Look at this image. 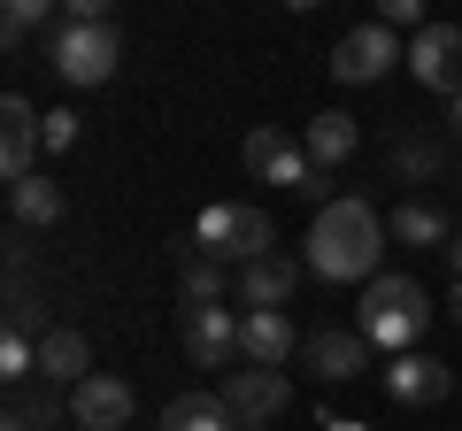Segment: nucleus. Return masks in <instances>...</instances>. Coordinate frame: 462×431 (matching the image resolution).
<instances>
[{"mask_svg": "<svg viewBox=\"0 0 462 431\" xmlns=\"http://www.w3.org/2000/svg\"><path fill=\"white\" fill-rule=\"evenodd\" d=\"M309 270L316 278H331V285H370V278H385V247H393V232H385V216L370 208V200H355V193H339V200H324L316 208V224H309Z\"/></svg>", "mask_w": 462, "mask_h": 431, "instance_id": "1", "label": "nucleus"}, {"mask_svg": "<svg viewBox=\"0 0 462 431\" xmlns=\"http://www.w3.org/2000/svg\"><path fill=\"white\" fill-rule=\"evenodd\" d=\"M424 324H431L424 285H416V278H393V270H385V278H370L363 300H355V332H363L370 347H385V354H416Z\"/></svg>", "mask_w": 462, "mask_h": 431, "instance_id": "2", "label": "nucleus"}, {"mask_svg": "<svg viewBox=\"0 0 462 431\" xmlns=\"http://www.w3.org/2000/svg\"><path fill=\"white\" fill-rule=\"evenodd\" d=\"M278 247V224H270L254 200H216V208H200V224H193V254H208V262H263V254Z\"/></svg>", "mask_w": 462, "mask_h": 431, "instance_id": "3", "label": "nucleus"}, {"mask_svg": "<svg viewBox=\"0 0 462 431\" xmlns=\"http://www.w3.org/2000/svg\"><path fill=\"white\" fill-rule=\"evenodd\" d=\"M239 154H247V170H254L263 185H285V193H309V200H324V193H331V178L309 162V147H300L293 132H278V124L247 132V147H239Z\"/></svg>", "mask_w": 462, "mask_h": 431, "instance_id": "4", "label": "nucleus"}, {"mask_svg": "<svg viewBox=\"0 0 462 431\" xmlns=\"http://www.w3.org/2000/svg\"><path fill=\"white\" fill-rule=\"evenodd\" d=\"M47 62L62 69V85H108L116 62H124V47H116V23H69L47 39Z\"/></svg>", "mask_w": 462, "mask_h": 431, "instance_id": "5", "label": "nucleus"}, {"mask_svg": "<svg viewBox=\"0 0 462 431\" xmlns=\"http://www.w3.org/2000/svg\"><path fill=\"white\" fill-rule=\"evenodd\" d=\"M393 62H409V47H401V32H385V23H355V32L331 47V78L339 85H378Z\"/></svg>", "mask_w": 462, "mask_h": 431, "instance_id": "6", "label": "nucleus"}, {"mask_svg": "<svg viewBox=\"0 0 462 431\" xmlns=\"http://www.w3.org/2000/svg\"><path fill=\"white\" fill-rule=\"evenodd\" d=\"M224 408H231L239 431H263V424H278V416L293 408V378H285V370H231Z\"/></svg>", "mask_w": 462, "mask_h": 431, "instance_id": "7", "label": "nucleus"}, {"mask_svg": "<svg viewBox=\"0 0 462 431\" xmlns=\"http://www.w3.org/2000/svg\"><path fill=\"white\" fill-rule=\"evenodd\" d=\"M409 69L424 93H447L462 100V23H431V32L409 39Z\"/></svg>", "mask_w": 462, "mask_h": 431, "instance_id": "8", "label": "nucleus"}, {"mask_svg": "<svg viewBox=\"0 0 462 431\" xmlns=\"http://www.w3.org/2000/svg\"><path fill=\"white\" fill-rule=\"evenodd\" d=\"M378 378H385V393H393L401 408H439V400L455 393V370H447L439 354H424V347H416V354H393Z\"/></svg>", "mask_w": 462, "mask_h": 431, "instance_id": "9", "label": "nucleus"}, {"mask_svg": "<svg viewBox=\"0 0 462 431\" xmlns=\"http://www.w3.org/2000/svg\"><path fill=\"white\" fill-rule=\"evenodd\" d=\"M178 339H185V362L193 370H231V354H239V316H231V300L224 308H185Z\"/></svg>", "mask_w": 462, "mask_h": 431, "instance_id": "10", "label": "nucleus"}, {"mask_svg": "<svg viewBox=\"0 0 462 431\" xmlns=\"http://www.w3.org/2000/svg\"><path fill=\"white\" fill-rule=\"evenodd\" d=\"M39 124H47V116H39L23 93L0 100V178H8V185L39 178V170H32V162H39Z\"/></svg>", "mask_w": 462, "mask_h": 431, "instance_id": "11", "label": "nucleus"}, {"mask_svg": "<svg viewBox=\"0 0 462 431\" xmlns=\"http://www.w3.org/2000/svg\"><path fill=\"white\" fill-rule=\"evenodd\" d=\"M69 424L78 431H124L132 424V385L108 378V370H93V378L69 393Z\"/></svg>", "mask_w": 462, "mask_h": 431, "instance_id": "12", "label": "nucleus"}, {"mask_svg": "<svg viewBox=\"0 0 462 431\" xmlns=\"http://www.w3.org/2000/svg\"><path fill=\"white\" fill-rule=\"evenodd\" d=\"M300 362H309L324 385H346L355 370H370V339L346 332V324H331V332H309V339H300Z\"/></svg>", "mask_w": 462, "mask_h": 431, "instance_id": "13", "label": "nucleus"}, {"mask_svg": "<svg viewBox=\"0 0 462 431\" xmlns=\"http://www.w3.org/2000/svg\"><path fill=\"white\" fill-rule=\"evenodd\" d=\"M239 362L247 370H285L293 362V324H285V308H247L239 316Z\"/></svg>", "mask_w": 462, "mask_h": 431, "instance_id": "14", "label": "nucleus"}, {"mask_svg": "<svg viewBox=\"0 0 462 431\" xmlns=\"http://www.w3.org/2000/svg\"><path fill=\"white\" fill-rule=\"evenodd\" d=\"M293 285H300V270L285 262V254H263V262H247L231 278V293H239V308H285Z\"/></svg>", "mask_w": 462, "mask_h": 431, "instance_id": "15", "label": "nucleus"}, {"mask_svg": "<svg viewBox=\"0 0 462 431\" xmlns=\"http://www.w3.org/2000/svg\"><path fill=\"white\" fill-rule=\"evenodd\" d=\"M300 147H309V162H316V170L331 178V170H339L346 154L363 147V124H355V116H339V108H324V116H309V132H300Z\"/></svg>", "mask_w": 462, "mask_h": 431, "instance_id": "16", "label": "nucleus"}, {"mask_svg": "<svg viewBox=\"0 0 462 431\" xmlns=\"http://www.w3.org/2000/svg\"><path fill=\"white\" fill-rule=\"evenodd\" d=\"M39 378L78 393V385L93 378V347H85V332H47V339H39Z\"/></svg>", "mask_w": 462, "mask_h": 431, "instance_id": "17", "label": "nucleus"}, {"mask_svg": "<svg viewBox=\"0 0 462 431\" xmlns=\"http://www.w3.org/2000/svg\"><path fill=\"white\" fill-rule=\"evenodd\" d=\"M8 216H16V232H47V224H62V185H54V178L8 185Z\"/></svg>", "mask_w": 462, "mask_h": 431, "instance_id": "18", "label": "nucleus"}, {"mask_svg": "<svg viewBox=\"0 0 462 431\" xmlns=\"http://www.w3.org/2000/svg\"><path fill=\"white\" fill-rule=\"evenodd\" d=\"M178 293H185V308H224V300H231V270H224V262H208V254H193V247H185Z\"/></svg>", "mask_w": 462, "mask_h": 431, "instance_id": "19", "label": "nucleus"}, {"mask_svg": "<svg viewBox=\"0 0 462 431\" xmlns=\"http://www.w3.org/2000/svg\"><path fill=\"white\" fill-rule=\"evenodd\" d=\"M385 232H393V247H439V239H447V216L431 208V200H401V208L385 216Z\"/></svg>", "mask_w": 462, "mask_h": 431, "instance_id": "20", "label": "nucleus"}, {"mask_svg": "<svg viewBox=\"0 0 462 431\" xmlns=\"http://www.w3.org/2000/svg\"><path fill=\"white\" fill-rule=\"evenodd\" d=\"M162 431H231V408L224 393H178L162 408Z\"/></svg>", "mask_w": 462, "mask_h": 431, "instance_id": "21", "label": "nucleus"}, {"mask_svg": "<svg viewBox=\"0 0 462 431\" xmlns=\"http://www.w3.org/2000/svg\"><path fill=\"white\" fill-rule=\"evenodd\" d=\"M39 32H62V23H54V8H47V0H8V16H0V47H8V54H23V47H32V39Z\"/></svg>", "mask_w": 462, "mask_h": 431, "instance_id": "22", "label": "nucleus"}, {"mask_svg": "<svg viewBox=\"0 0 462 431\" xmlns=\"http://www.w3.org/2000/svg\"><path fill=\"white\" fill-rule=\"evenodd\" d=\"M62 400H54V385H47V393H16V400H8V431H54V424H62Z\"/></svg>", "mask_w": 462, "mask_h": 431, "instance_id": "23", "label": "nucleus"}, {"mask_svg": "<svg viewBox=\"0 0 462 431\" xmlns=\"http://www.w3.org/2000/svg\"><path fill=\"white\" fill-rule=\"evenodd\" d=\"M78 108H47V124H39V147H47V154H69V147H78Z\"/></svg>", "mask_w": 462, "mask_h": 431, "instance_id": "24", "label": "nucleus"}, {"mask_svg": "<svg viewBox=\"0 0 462 431\" xmlns=\"http://www.w3.org/2000/svg\"><path fill=\"white\" fill-rule=\"evenodd\" d=\"M378 23H385V32H431V23H424V0H385V8H378Z\"/></svg>", "mask_w": 462, "mask_h": 431, "instance_id": "25", "label": "nucleus"}, {"mask_svg": "<svg viewBox=\"0 0 462 431\" xmlns=\"http://www.w3.org/2000/svg\"><path fill=\"white\" fill-rule=\"evenodd\" d=\"M393 162L409 170V178H431V170H439V147H424V139H401V147H393Z\"/></svg>", "mask_w": 462, "mask_h": 431, "instance_id": "26", "label": "nucleus"}, {"mask_svg": "<svg viewBox=\"0 0 462 431\" xmlns=\"http://www.w3.org/2000/svg\"><path fill=\"white\" fill-rule=\"evenodd\" d=\"M324 431H370L363 416H324Z\"/></svg>", "mask_w": 462, "mask_h": 431, "instance_id": "27", "label": "nucleus"}, {"mask_svg": "<svg viewBox=\"0 0 462 431\" xmlns=\"http://www.w3.org/2000/svg\"><path fill=\"white\" fill-rule=\"evenodd\" d=\"M447 262H455V285H462V239H455V247H447Z\"/></svg>", "mask_w": 462, "mask_h": 431, "instance_id": "28", "label": "nucleus"}, {"mask_svg": "<svg viewBox=\"0 0 462 431\" xmlns=\"http://www.w3.org/2000/svg\"><path fill=\"white\" fill-rule=\"evenodd\" d=\"M455 324H462V285H455Z\"/></svg>", "mask_w": 462, "mask_h": 431, "instance_id": "29", "label": "nucleus"}, {"mask_svg": "<svg viewBox=\"0 0 462 431\" xmlns=\"http://www.w3.org/2000/svg\"><path fill=\"white\" fill-rule=\"evenodd\" d=\"M455 132H462V100H455Z\"/></svg>", "mask_w": 462, "mask_h": 431, "instance_id": "30", "label": "nucleus"}]
</instances>
